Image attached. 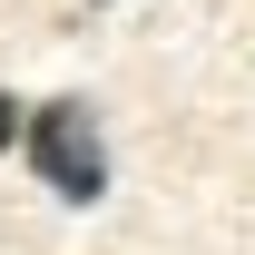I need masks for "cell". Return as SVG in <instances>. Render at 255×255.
Listing matches in <instances>:
<instances>
[{
    "instance_id": "2",
    "label": "cell",
    "mask_w": 255,
    "mask_h": 255,
    "mask_svg": "<svg viewBox=\"0 0 255 255\" xmlns=\"http://www.w3.org/2000/svg\"><path fill=\"white\" fill-rule=\"evenodd\" d=\"M20 128H30V108H20V98L0 89V157H10V147H20Z\"/></svg>"
},
{
    "instance_id": "1",
    "label": "cell",
    "mask_w": 255,
    "mask_h": 255,
    "mask_svg": "<svg viewBox=\"0 0 255 255\" xmlns=\"http://www.w3.org/2000/svg\"><path fill=\"white\" fill-rule=\"evenodd\" d=\"M20 147H30V167H39L49 196H69V206H98V196H108V128H98L89 98H49V108H30Z\"/></svg>"
}]
</instances>
